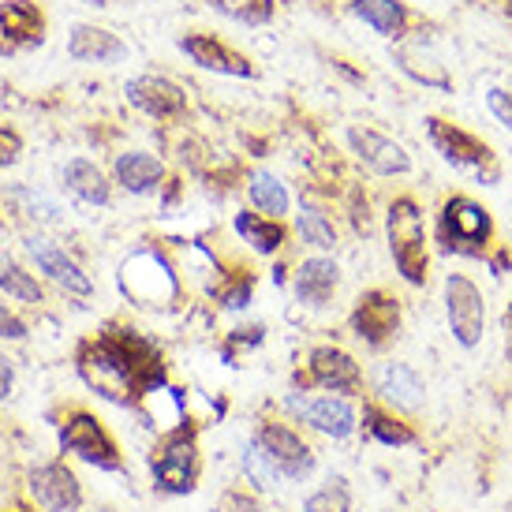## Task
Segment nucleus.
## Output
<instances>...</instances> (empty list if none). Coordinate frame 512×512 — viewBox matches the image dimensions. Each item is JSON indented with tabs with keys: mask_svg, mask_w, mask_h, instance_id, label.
<instances>
[{
	"mask_svg": "<svg viewBox=\"0 0 512 512\" xmlns=\"http://www.w3.org/2000/svg\"><path fill=\"white\" fill-rule=\"evenodd\" d=\"M79 374L98 397L113 404H139L165 385V363L154 341L135 329H101L79 348Z\"/></svg>",
	"mask_w": 512,
	"mask_h": 512,
	"instance_id": "1",
	"label": "nucleus"
},
{
	"mask_svg": "<svg viewBox=\"0 0 512 512\" xmlns=\"http://www.w3.org/2000/svg\"><path fill=\"white\" fill-rule=\"evenodd\" d=\"M385 232H389V255L397 273L408 285H423L427 281V225H423V210L412 195L393 199L389 214H385Z\"/></svg>",
	"mask_w": 512,
	"mask_h": 512,
	"instance_id": "2",
	"label": "nucleus"
},
{
	"mask_svg": "<svg viewBox=\"0 0 512 512\" xmlns=\"http://www.w3.org/2000/svg\"><path fill=\"white\" fill-rule=\"evenodd\" d=\"M423 124H427V139L441 154V161H449L453 169L475 176V180L486 187L498 184L501 165H498V157H494V150H490L483 139H475L471 131L456 128V124H449V120H438V116H427Z\"/></svg>",
	"mask_w": 512,
	"mask_h": 512,
	"instance_id": "3",
	"label": "nucleus"
},
{
	"mask_svg": "<svg viewBox=\"0 0 512 512\" xmlns=\"http://www.w3.org/2000/svg\"><path fill=\"white\" fill-rule=\"evenodd\" d=\"M494 236L490 210L468 195H453L438 214V243L445 255H486V243Z\"/></svg>",
	"mask_w": 512,
	"mask_h": 512,
	"instance_id": "4",
	"label": "nucleus"
},
{
	"mask_svg": "<svg viewBox=\"0 0 512 512\" xmlns=\"http://www.w3.org/2000/svg\"><path fill=\"white\" fill-rule=\"evenodd\" d=\"M445 318H449V333L460 348H479L486 333V299L479 285L464 277V273H449L445 277Z\"/></svg>",
	"mask_w": 512,
	"mask_h": 512,
	"instance_id": "5",
	"label": "nucleus"
},
{
	"mask_svg": "<svg viewBox=\"0 0 512 512\" xmlns=\"http://www.w3.org/2000/svg\"><path fill=\"white\" fill-rule=\"evenodd\" d=\"M251 441L270 460V468L277 471L281 483H303L314 471V449L285 423H262Z\"/></svg>",
	"mask_w": 512,
	"mask_h": 512,
	"instance_id": "6",
	"label": "nucleus"
},
{
	"mask_svg": "<svg viewBox=\"0 0 512 512\" xmlns=\"http://www.w3.org/2000/svg\"><path fill=\"white\" fill-rule=\"evenodd\" d=\"M288 412L296 415L299 423L314 427L326 438H352L359 430V412L352 408L348 397H337V393H292L288 397Z\"/></svg>",
	"mask_w": 512,
	"mask_h": 512,
	"instance_id": "7",
	"label": "nucleus"
},
{
	"mask_svg": "<svg viewBox=\"0 0 512 512\" xmlns=\"http://www.w3.org/2000/svg\"><path fill=\"white\" fill-rule=\"evenodd\" d=\"M150 471H154L157 486L165 494H191L195 483H199V445H195V434L180 430L169 441H161L157 456L150 460Z\"/></svg>",
	"mask_w": 512,
	"mask_h": 512,
	"instance_id": "8",
	"label": "nucleus"
},
{
	"mask_svg": "<svg viewBox=\"0 0 512 512\" xmlns=\"http://www.w3.org/2000/svg\"><path fill=\"white\" fill-rule=\"evenodd\" d=\"M60 445L75 453L79 460L94 464L101 471H120V453H116V441L109 438V430L101 427L94 415L75 412L64 419L60 427Z\"/></svg>",
	"mask_w": 512,
	"mask_h": 512,
	"instance_id": "9",
	"label": "nucleus"
},
{
	"mask_svg": "<svg viewBox=\"0 0 512 512\" xmlns=\"http://www.w3.org/2000/svg\"><path fill=\"white\" fill-rule=\"evenodd\" d=\"M307 382L326 389V393H337V397H352V393L363 389V370H359V363L344 348L322 344L307 359Z\"/></svg>",
	"mask_w": 512,
	"mask_h": 512,
	"instance_id": "10",
	"label": "nucleus"
},
{
	"mask_svg": "<svg viewBox=\"0 0 512 512\" xmlns=\"http://www.w3.org/2000/svg\"><path fill=\"white\" fill-rule=\"evenodd\" d=\"M45 15L34 0H4L0 4V57H15L30 45H42Z\"/></svg>",
	"mask_w": 512,
	"mask_h": 512,
	"instance_id": "11",
	"label": "nucleus"
},
{
	"mask_svg": "<svg viewBox=\"0 0 512 512\" xmlns=\"http://www.w3.org/2000/svg\"><path fill=\"white\" fill-rule=\"evenodd\" d=\"M352 329L370 348H382L385 341L397 337L400 329V299L389 296V292H378V288L359 296L356 311H352Z\"/></svg>",
	"mask_w": 512,
	"mask_h": 512,
	"instance_id": "12",
	"label": "nucleus"
},
{
	"mask_svg": "<svg viewBox=\"0 0 512 512\" xmlns=\"http://www.w3.org/2000/svg\"><path fill=\"white\" fill-rule=\"evenodd\" d=\"M348 146H352V154H356L370 172H378V176H408V172H412L408 150H404L397 139L382 135V131L348 128Z\"/></svg>",
	"mask_w": 512,
	"mask_h": 512,
	"instance_id": "13",
	"label": "nucleus"
},
{
	"mask_svg": "<svg viewBox=\"0 0 512 512\" xmlns=\"http://www.w3.org/2000/svg\"><path fill=\"white\" fill-rule=\"evenodd\" d=\"M124 94L139 113L154 116V120H172L187 109L184 86H176L165 75H135V79H128Z\"/></svg>",
	"mask_w": 512,
	"mask_h": 512,
	"instance_id": "14",
	"label": "nucleus"
},
{
	"mask_svg": "<svg viewBox=\"0 0 512 512\" xmlns=\"http://www.w3.org/2000/svg\"><path fill=\"white\" fill-rule=\"evenodd\" d=\"M374 389H378V397H382L389 408H397V412H415V408H423V400H427V382L419 378V370L408 367V363H400V359H389V363L378 367Z\"/></svg>",
	"mask_w": 512,
	"mask_h": 512,
	"instance_id": "15",
	"label": "nucleus"
},
{
	"mask_svg": "<svg viewBox=\"0 0 512 512\" xmlns=\"http://www.w3.org/2000/svg\"><path fill=\"white\" fill-rule=\"evenodd\" d=\"M30 490L45 512H79L83 505V490L64 464H42L30 471Z\"/></svg>",
	"mask_w": 512,
	"mask_h": 512,
	"instance_id": "16",
	"label": "nucleus"
},
{
	"mask_svg": "<svg viewBox=\"0 0 512 512\" xmlns=\"http://www.w3.org/2000/svg\"><path fill=\"white\" fill-rule=\"evenodd\" d=\"M180 53H184L191 64L206 68V72L236 75V79H247V75H251V64H247L240 53H232L228 45L217 42V38H210V34H187V38H180Z\"/></svg>",
	"mask_w": 512,
	"mask_h": 512,
	"instance_id": "17",
	"label": "nucleus"
},
{
	"mask_svg": "<svg viewBox=\"0 0 512 512\" xmlns=\"http://www.w3.org/2000/svg\"><path fill=\"white\" fill-rule=\"evenodd\" d=\"M68 53L83 64H120V60H128V45L120 42L113 30L75 23L68 34Z\"/></svg>",
	"mask_w": 512,
	"mask_h": 512,
	"instance_id": "18",
	"label": "nucleus"
},
{
	"mask_svg": "<svg viewBox=\"0 0 512 512\" xmlns=\"http://www.w3.org/2000/svg\"><path fill=\"white\" fill-rule=\"evenodd\" d=\"M27 251L34 255V262L42 266V273H49L60 288H68V292H75V296H90V292H94V281L75 266L72 258L60 251L57 243L42 240V236H30Z\"/></svg>",
	"mask_w": 512,
	"mask_h": 512,
	"instance_id": "19",
	"label": "nucleus"
},
{
	"mask_svg": "<svg viewBox=\"0 0 512 512\" xmlns=\"http://www.w3.org/2000/svg\"><path fill=\"white\" fill-rule=\"evenodd\" d=\"M393 60H397L400 72L412 75L415 83L434 86V90H453V79H449V72H445V64H441V60L430 53V45L404 42V45H397Z\"/></svg>",
	"mask_w": 512,
	"mask_h": 512,
	"instance_id": "20",
	"label": "nucleus"
},
{
	"mask_svg": "<svg viewBox=\"0 0 512 512\" xmlns=\"http://www.w3.org/2000/svg\"><path fill=\"white\" fill-rule=\"evenodd\" d=\"M296 296L303 303H311V307H322L337 285H341V266L333 262V258H307L303 266L296 270Z\"/></svg>",
	"mask_w": 512,
	"mask_h": 512,
	"instance_id": "21",
	"label": "nucleus"
},
{
	"mask_svg": "<svg viewBox=\"0 0 512 512\" xmlns=\"http://www.w3.org/2000/svg\"><path fill=\"white\" fill-rule=\"evenodd\" d=\"M359 423H363V434H367L370 441L389 445V449H408V445L419 441V434L412 430V423H408V419H400V415H393L389 408H382V404H363Z\"/></svg>",
	"mask_w": 512,
	"mask_h": 512,
	"instance_id": "22",
	"label": "nucleus"
},
{
	"mask_svg": "<svg viewBox=\"0 0 512 512\" xmlns=\"http://www.w3.org/2000/svg\"><path fill=\"white\" fill-rule=\"evenodd\" d=\"M116 180H120V187L131 191V195H150V191H157L161 180H165V165H161L154 154L128 150V154L116 157Z\"/></svg>",
	"mask_w": 512,
	"mask_h": 512,
	"instance_id": "23",
	"label": "nucleus"
},
{
	"mask_svg": "<svg viewBox=\"0 0 512 512\" xmlns=\"http://www.w3.org/2000/svg\"><path fill=\"white\" fill-rule=\"evenodd\" d=\"M60 180L86 206H105L109 202V180H105V172L94 161H86V157H72L64 165V172H60Z\"/></svg>",
	"mask_w": 512,
	"mask_h": 512,
	"instance_id": "24",
	"label": "nucleus"
},
{
	"mask_svg": "<svg viewBox=\"0 0 512 512\" xmlns=\"http://www.w3.org/2000/svg\"><path fill=\"white\" fill-rule=\"evenodd\" d=\"M352 12H356L370 30H378L382 38H400V34H404V23H408V12H404L400 0H352Z\"/></svg>",
	"mask_w": 512,
	"mask_h": 512,
	"instance_id": "25",
	"label": "nucleus"
},
{
	"mask_svg": "<svg viewBox=\"0 0 512 512\" xmlns=\"http://www.w3.org/2000/svg\"><path fill=\"white\" fill-rule=\"evenodd\" d=\"M236 232L243 236V243H251L258 255H273V251H281V243H285V228L281 221H273V217H262V214H236Z\"/></svg>",
	"mask_w": 512,
	"mask_h": 512,
	"instance_id": "26",
	"label": "nucleus"
},
{
	"mask_svg": "<svg viewBox=\"0 0 512 512\" xmlns=\"http://www.w3.org/2000/svg\"><path fill=\"white\" fill-rule=\"evenodd\" d=\"M247 195H251V202H255V206L266 217H273V221H281V217L288 214V191H285V184H281V180H277L270 169H255V172H251Z\"/></svg>",
	"mask_w": 512,
	"mask_h": 512,
	"instance_id": "27",
	"label": "nucleus"
},
{
	"mask_svg": "<svg viewBox=\"0 0 512 512\" xmlns=\"http://www.w3.org/2000/svg\"><path fill=\"white\" fill-rule=\"evenodd\" d=\"M4 199L19 206V214L34 217V221H45V225H57L60 221V206L42 191H30V187H8Z\"/></svg>",
	"mask_w": 512,
	"mask_h": 512,
	"instance_id": "28",
	"label": "nucleus"
},
{
	"mask_svg": "<svg viewBox=\"0 0 512 512\" xmlns=\"http://www.w3.org/2000/svg\"><path fill=\"white\" fill-rule=\"evenodd\" d=\"M0 288H4L8 296L23 299V303H42L38 281H34L27 270H19L12 258H4V255H0Z\"/></svg>",
	"mask_w": 512,
	"mask_h": 512,
	"instance_id": "29",
	"label": "nucleus"
},
{
	"mask_svg": "<svg viewBox=\"0 0 512 512\" xmlns=\"http://www.w3.org/2000/svg\"><path fill=\"white\" fill-rule=\"evenodd\" d=\"M210 8H217L221 15L258 27V23H270L273 19V0H210Z\"/></svg>",
	"mask_w": 512,
	"mask_h": 512,
	"instance_id": "30",
	"label": "nucleus"
},
{
	"mask_svg": "<svg viewBox=\"0 0 512 512\" xmlns=\"http://www.w3.org/2000/svg\"><path fill=\"white\" fill-rule=\"evenodd\" d=\"M303 512H352V494H348L344 479H326V486L307 494Z\"/></svg>",
	"mask_w": 512,
	"mask_h": 512,
	"instance_id": "31",
	"label": "nucleus"
},
{
	"mask_svg": "<svg viewBox=\"0 0 512 512\" xmlns=\"http://www.w3.org/2000/svg\"><path fill=\"white\" fill-rule=\"evenodd\" d=\"M296 225H299V236L311 243V247H318V251H333V247H337V232H333V221H329L326 214L303 210Z\"/></svg>",
	"mask_w": 512,
	"mask_h": 512,
	"instance_id": "32",
	"label": "nucleus"
},
{
	"mask_svg": "<svg viewBox=\"0 0 512 512\" xmlns=\"http://www.w3.org/2000/svg\"><path fill=\"white\" fill-rule=\"evenodd\" d=\"M243 475H247L258 490H273V486H281L277 471L270 468V460L262 456V449H258L255 441H247V453H243Z\"/></svg>",
	"mask_w": 512,
	"mask_h": 512,
	"instance_id": "33",
	"label": "nucleus"
},
{
	"mask_svg": "<svg viewBox=\"0 0 512 512\" xmlns=\"http://www.w3.org/2000/svg\"><path fill=\"white\" fill-rule=\"evenodd\" d=\"M486 109H490V116L512 135V90H505V86H490V90H486Z\"/></svg>",
	"mask_w": 512,
	"mask_h": 512,
	"instance_id": "34",
	"label": "nucleus"
},
{
	"mask_svg": "<svg viewBox=\"0 0 512 512\" xmlns=\"http://www.w3.org/2000/svg\"><path fill=\"white\" fill-rule=\"evenodd\" d=\"M19 154H23V139H19L12 128H0V169H4V165H15Z\"/></svg>",
	"mask_w": 512,
	"mask_h": 512,
	"instance_id": "35",
	"label": "nucleus"
},
{
	"mask_svg": "<svg viewBox=\"0 0 512 512\" xmlns=\"http://www.w3.org/2000/svg\"><path fill=\"white\" fill-rule=\"evenodd\" d=\"M0 337H4V341H19V337H27V326H23V322H19L4 303H0Z\"/></svg>",
	"mask_w": 512,
	"mask_h": 512,
	"instance_id": "36",
	"label": "nucleus"
},
{
	"mask_svg": "<svg viewBox=\"0 0 512 512\" xmlns=\"http://www.w3.org/2000/svg\"><path fill=\"white\" fill-rule=\"evenodd\" d=\"M12 378H15V374H12V363L0 356V400L12 393Z\"/></svg>",
	"mask_w": 512,
	"mask_h": 512,
	"instance_id": "37",
	"label": "nucleus"
},
{
	"mask_svg": "<svg viewBox=\"0 0 512 512\" xmlns=\"http://www.w3.org/2000/svg\"><path fill=\"white\" fill-rule=\"evenodd\" d=\"M225 509H228V512H262L258 505H251V501H243V498H228V501H225Z\"/></svg>",
	"mask_w": 512,
	"mask_h": 512,
	"instance_id": "38",
	"label": "nucleus"
},
{
	"mask_svg": "<svg viewBox=\"0 0 512 512\" xmlns=\"http://www.w3.org/2000/svg\"><path fill=\"white\" fill-rule=\"evenodd\" d=\"M505 329H509V337H512V299H509V307H505Z\"/></svg>",
	"mask_w": 512,
	"mask_h": 512,
	"instance_id": "39",
	"label": "nucleus"
},
{
	"mask_svg": "<svg viewBox=\"0 0 512 512\" xmlns=\"http://www.w3.org/2000/svg\"><path fill=\"white\" fill-rule=\"evenodd\" d=\"M83 4H94V8H105V4H109V0H83Z\"/></svg>",
	"mask_w": 512,
	"mask_h": 512,
	"instance_id": "40",
	"label": "nucleus"
},
{
	"mask_svg": "<svg viewBox=\"0 0 512 512\" xmlns=\"http://www.w3.org/2000/svg\"><path fill=\"white\" fill-rule=\"evenodd\" d=\"M98 512H109V509H98Z\"/></svg>",
	"mask_w": 512,
	"mask_h": 512,
	"instance_id": "41",
	"label": "nucleus"
},
{
	"mask_svg": "<svg viewBox=\"0 0 512 512\" xmlns=\"http://www.w3.org/2000/svg\"><path fill=\"white\" fill-rule=\"evenodd\" d=\"M0 232H4V225H0Z\"/></svg>",
	"mask_w": 512,
	"mask_h": 512,
	"instance_id": "42",
	"label": "nucleus"
}]
</instances>
